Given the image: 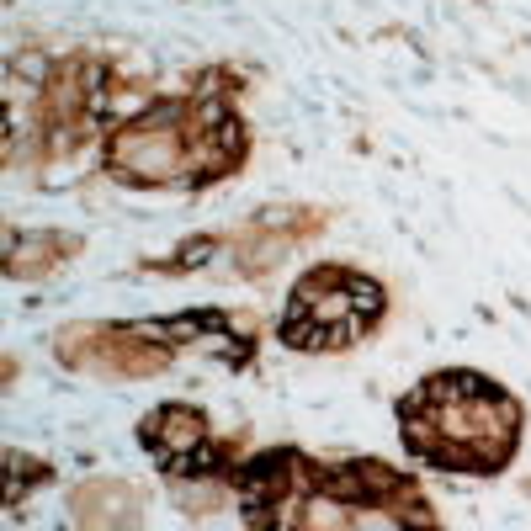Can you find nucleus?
Returning a JSON list of instances; mask_svg holds the SVG:
<instances>
[{"label": "nucleus", "instance_id": "f257e3e1", "mask_svg": "<svg viewBox=\"0 0 531 531\" xmlns=\"http://www.w3.org/2000/svg\"><path fill=\"white\" fill-rule=\"evenodd\" d=\"M356 531H404V526L388 521V516H362V521H356Z\"/></svg>", "mask_w": 531, "mask_h": 531}]
</instances>
